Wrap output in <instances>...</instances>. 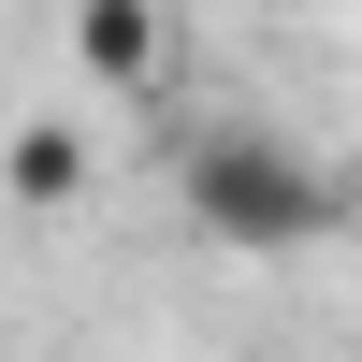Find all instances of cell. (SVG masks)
I'll list each match as a JSON object with an SVG mask.
<instances>
[{
    "label": "cell",
    "instance_id": "obj_2",
    "mask_svg": "<svg viewBox=\"0 0 362 362\" xmlns=\"http://www.w3.org/2000/svg\"><path fill=\"white\" fill-rule=\"evenodd\" d=\"M73 58L102 87H160L174 73V0H87V15H73Z\"/></svg>",
    "mask_w": 362,
    "mask_h": 362
},
{
    "label": "cell",
    "instance_id": "obj_3",
    "mask_svg": "<svg viewBox=\"0 0 362 362\" xmlns=\"http://www.w3.org/2000/svg\"><path fill=\"white\" fill-rule=\"evenodd\" d=\"M0 189H15V203H73V189H87V131H58V116H29V131L0 145Z\"/></svg>",
    "mask_w": 362,
    "mask_h": 362
},
{
    "label": "cell",
    "instance_id": "obj_1",
    "mask_svg": "<svg viewBox=\"0 0 362 362\" xmlns=\"http://www.w3.org/2000/svg\"><path fill=\"white\" fill-rule=\"evenodd\" d=\"M174 189H189V218L218 232V247H247V261L334 232V174H319L290 131H203L189 160H174Z\"/></svg>",
    "mask_w": 362,
    "mask_h": 362
}]
</instances>
